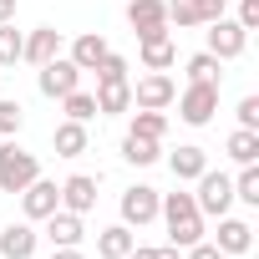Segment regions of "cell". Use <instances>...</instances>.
I'll return each instance as SVG.
<instances>
[{"mask_svg": "<svg viewBox=\"0 0 259 259\" xmlns=\"http://www.w3.org/2000/svg\"><path fill=\"white\" fill-rule=\"evenodd\" d=\"M46 224V239H51V249H66V244H81L87 239V229H81V213H66V208H56L51 219H41Z\"/></svg>", "mask_w": 259, "mask_h": 259, "instance_id": "cell-16", "label": "cell"}, {"mask_svg": "<svg viewBox=\"0 0 259 259\" xmlns=\"http://www.w3.org/2000/svg\"><path fill=\"white\" fill-rule=\"evenodd\" d=\"M127 133H138V138H153V143H163L168 138V117L163 112H133V127H127Z\"/></svg>", "mask_w": 259, "mask_h": 259, "instance_id": "cell-25", "label": "cell"}, {"mask_svg": "<svg viewBox=\"0 0 259 259\" xmlns=\"http://www.w3.org/2000/svg\"><path fill=\"white\" fill-rule=\"evenodd\" d=\"M219 56H208V51H198V56H188V81H219Z\"/></svg>", "mask_w": 259, "mask_h": 259, "instance_id": "cell-29", "label": "cell"}, {"mask_svg": "<svg viewBox=\"0 0 259 259\" xmlns=\"http://www.w3.org/2000/svg\"><path fill=\"white\" fill-rule=\"evenodd\" d=\"M213 244H219L229 259H234V254H249V249H254V229H249L244 219L224 213V219H219V234H213Z\"/></svg>", "mask_w": 259, "mask_h": 259, "instance_id": "cell-15", "label": "cell"}, {"mask_svg": "<svg viewBox=\"0 0 259 259\" xmlns=\"http://www.w3.org/2000/svg\"><path fill=\"white\" fill-rule=\"evenodd\" d=\"M224 153L244 168V163H259V133H249V127H234L229 133V143H224Z\"/></svg>", "mask_w": 259, "mask_h": 259, "instance_id": "cell-23", "label": "cell"}, {"mask_svg": "<svg viewBox=\"0 0 259 259\" xmlns=\"http://www.w3.org/2000/svg\"><path fill=\"white\" fill-rule=\"evenodd\" d=\"M158 219L168 224V244H173V249H188V244L203 239V213H198L193 193H183V188L158 198Z\"/></svg>", "mask_w": 259, "mask_h": 259, "instance_id": "cell-1", "label": "cell"}, {"mask_svg": "<svg viewBox=\"0 0 259 259\" xmlns=\"http://www.w3.org/2000/svg\"><path fill=\"white\" fill-rule=\"evenodd\" d=\"M244 31H259V0H239V16H234Z\"/></svg>", "mask_w": 259, "mask_h": 259, "instance_id": "cell-36", "label": "cell"}, {"mask_svg": "<svg viewBox=\"0 0 259 259\" xmlns=\"http://www.w3.org/2000/svg\"><path fill=\"white\" fill-rule=\"evenodd\" d=\"M21 127H26V107L16 97H0V138H21Z\"/></svg>", "mask_w": 259, "mask_h": 259, "instance_id": "cell-27", "label": "cell"}, {"mask_svg": "<svg viewBox=\"0 0 259 259\" xmlns=\"http://www.w3.org/2000/svg\"><path fill=\"white\" fill-rule=\"evenodd\" d=\"M163 6H168V26H178V31L198 26V11H193V0H163Z\"/></svg>", "mask_w": 259, "mask_h": 259, "instance_id": "cell-31", "label": "cell"}, {"mask_svg": "<svg viewBox=\"0 0 259 259\" xmlns=\"http://www.w3.org/2000/svg\"><path fill=\"white\" fill-rule=\"evenodd\" d=\"M138 244V234L127 229V224H112V229H97V254L102 259H127Z\"/></svg>", "mask_w": 259, "mask_h": 259, "instance_id": "cell-20", "label": "cell"}, {"mask_svg": "<svg viewBox=\"0 0 259 259\" xmlns=\"http://www.w3.org/2000/svg\"><path fill=\"white\" fill-rule=\"evenodd\" d=\"M122 158L133 163V168H153V163L163 158V143H153V138H138V133H127V138H122Z\"/></svg>", "mask_w": 259, "mask_h": 259, "instance_id": "cell-22", "label": "cell"}, {"mask_svg": "<svg viewBox=\"0 0 259 259\" xmlns=\"http://www.w3.org/2000/svg\"><path fill=\"white\" fill-rule=\"evenodd\" d=\"M97 117H117V112H133V81H97Z\"/></svg>", "mask_w": 259, "mask_h": 259, "instance_id": "cell-17", "label": "cell"}, {"mask_svg": "<svg viewBox=\"0 0 259 259\" xmlns=\"http://www.w3.org/2000/svg\"><path fill=\"white\" fill-rule=\"evenodd\" d=\"M127 26H133L138 36L168 31V6L163 0H127Z\"/></svg>", "mask_w": 259, "mask_h": 259, "instance_id": "cell-13", "label": "cell"}, {"mask_svg": "<svg viewBox=\"0 0 259 259\" xmlns=\"http://www.w3.org/2000/svg\"><path fill=\"white\" fill-rule=\"evenodd\" d=\"M193 183H198L193 203H198V213H203V219H224V213L234 208V178H229V173H219V168H203Z\"/></svg>", "mask_w": 259, "mask_h": 259, "instance_id": "cell-3", "label": "cell"}, {"mask_svg": "<svg viewBox=\"0 0 259 259\" xmlns=\"http://www.w3.org/2000/svg\"><path fill=\"white\" fill-rule=\"evenodd\" d=\"M16 6L21 0H0V21H16Z\"/></svg>", "mask_w": 259, "mask_h": 259, "instance_id": "cell-38", "label": "cell"}, {"mask_svg": "<svg viewBox=\"0 0 259 259\" xmlns=\"http://www.w3.org/2000/svg\"><path fill=\"white\" fill-rule=\"evenodd\" d=\"M51 56H61V31H56V26H36V31L26 36V46H21V61L46 66Z\"/></svg>", "mask_w": 259, "mask_h": 259, "instance_id": "cell-14", "label": "cell"}, {"mask_svg": "<svg viewBox=\"0 0 259 259\" xmlns=\"http://www.w3.org/2000/svg\"><path fill=\"white\" fill-rule=\"evenodd\" d=\"M168 168H173V178H178V183H193V178L208 168V153H203L198 143H183L178 153H168Z\"/></svg>", "mask_w": 259, "mask_h": 259, "instance_id": "cell-19", "label": "cell"}, {"mask_svg": "<svg viewBox=\"0 0 259 259\" xmlns=\"http://www.w3.org/2000/svg\"><path fill=\"white\" fill-rule=\"evenodd\" d=\"M173 102H178V117L188 127H208L213 112H219V81H188Z\"/></svg>", "mask_w": 259, "mask_h": 259, "instance_id": "cell-4", "label": "cell"}, {"mask_svg": "<svg viewBox=\"0 0 259 259\" xmlns=\"http://www.w3.org/2000/svg\"><path fill=\"white\" fill-rule=\"evenodd\" d=\"M61 112H66V122H92V117H97V97L76 87V92L61 97Z\"/></svg>", "mask_w": 259, "mask_h": 259, "instance_id": "cell-24", "label": "cell"}, {"mask_svg": "<svg viewBox=\"0 0 259 259\" xmlns=\"http://www.w3.org/2000/svg\"><path fill=\"white\" fill-rule=\"evenodd\" d=\"M158 198H163L158 188H148V183H133V188L122 193V203H117V208H122V224H127V229H143V224H153V219H158Z\"/></svg>", "mask_w": 259, "mask_h": 259, "instance_id": "cell-9", "label": "cell"}, {"mask_svg": "<svg viewBox=\"0 0 259 259\" xmlns=\"http://www.w3.org/2000/svg\"><path fill=\"white\" fill-rule=\"evenodd\" d=\"M92 71H97V81H127V56L107 51V56H102V61H97Z\"/></svg>", "mask_w": 259, "mask_h": 259, "instance_id": "cell-30", "label": "cell"}, {"mask_svg": "<svg viewBox=\"0 0 259 259\" xmlns=\"http://www.w3.org/2000/svg\"><path fill=\"white\" fill-rule=\"evenodd\" d=\"M234 198L249 203V208H259V163H244V168H239V178H234Z\"/></svg>", "mask_w": 259, "mask_h": 259, "instance_id": "cell-26", "label": "cell"}, {"mask_svg": "<svg viewBox=\"0 0 259 259\" xmlns=\"http://www.w3.org/2000/svg\"><path fill=\"white\" fill-rule=\"evenodd\" d=\"M127 259H183V249H173V244H163V249H148V244H133V254Z\"/></svg>", "mask_w": 259, "mask_h": 259, "instance_id": "cell-33", "label": "cell"}, {"mask_svg": "<svg viewBox=\"0 0 259 259\" xmlns=\"http://www.w3.org/2000/svg\"><path fill=\"white\" fill-rule=\"evenodd\" d=\"M173 97H178V81H173L168 71H148V76L133 87V107H143V112H168Z\"/></svg>", "mask_w": 259, "mask_h": 259, "instance_id": "cell-7", "label": "cell"}, {"mask_svg": "<svg viewBox=\"0 0 259 259\" xmlns=\"http://www.w3.org/2000/svg\"><path fill=\"white\" fill-rule=\"evenodd\" d=\"M51 259H87L81 244H66V249H51Z\"/></svg>", "mask_w": 259, "mask_h": 259, "instance_id": "cell-37", "label": "cell"}, {"mask_svg": "<svg viewBox=\"0 0 259 259\" xmlns=\"http://www.w3.org/2000/svg\"><path fill=\"white\" fill-rule=\"evenodd\" d=\"M51 148H56V158H81L87 153V122H56Z\"/></svg>", "mask_w": 259, "mask_h": 259, "instance_id": "cell-21", "label": "cell"}, {"mask_svg": "<svg viewBox=\"0 0 259 259\" xmlns=\"http://www.w3.org/2000/svg\"><path fill=\"white\" fill-rule=\"evenodd\" d=\"M138 56H143V71H168V66L178 61L173 31H153V36H138Z\"/></svg>", "mask_w": 259, "mask_h": 259, "instance_id": "cell-10", "label": "cell"}, {"mask_svg": "<svg viewBox=\"0 0 259 259\" xmlns=\"http://www.w3.org/2000/svg\"><path fill=\"white\" fill-rule=\"evenodd\" d=\"M81 76H87V71H76L71 56H51L46 66H36V87H41V97H51V102H61L66 92H76Z\"/></svg>", "mask_w": 259, "mask_h": 259, "instance_id": "cell-5", "label": "cell"}, {"mask_svg": "<svg viewBox=\"0 0 259 259\" xmlns=\"http://www.w3.org/2000/svg\"><path fill=\"white\" fill-rule=\"evenodd\" d=\"M61 208L87 219V213L97 208V178H92V173H71V178L61 183Z\"/></svg>", "mask_w": 259, "mask_h": 259, "instance_id": "cell-12", "label": "cell"}, {"mask_svg": "<svg viewBox=\"0 0 259 259\" xmlns=\"http://www.w3.org/2000/svg\"><path fill=\"white\" fill-rule=\"evenodd\" d=\"M107 51H112V46L102 41V31H81V36L71 41V51H66V56H71V66H76V71H92Z\"/></svg>", "mask_w": 259, "mask_h": 259, "instance_id": "cell-18", "label": "cell"}, {"mask_svg": "<svg viewBox=\"0 0 259 259\" xmlns=\"http://www.w3.org/2000/svg\"><path fill=\"white\" fill-rule=\"evenodd\" d=\"M244 46H249V31L239 26V21H229V16H219V21H208V56H219V61H234V56H244Z\"/></svg>", "mask_w": 259, "mask_h": 259, "instance_id": "cell-6", "label": "cell"}, {"mask_svg": "<svg viewBox=\"0 0 259 259\" xmlns=\"http://www.w3.org/2000/svg\"><path fill=\"white\" fill-rule=\"evenodd\" d=\"M21 46H26V36L16 31V21H0V66H16Z\"/></svg>", "mask_w": 259, "mask_h": 259, "instance_id": "cell-28", "label": "cell"}, {"mask_svg": "<svg viewBox=\"0 0 259 259\" xmlns=\"http://www.w3.org/2000/svg\"><path fill=\"white\" fill-rule=\"evenodd\" d=\"M183 254H188V259H229V254H224V249H219L213 239H198V244H188Z\"/></svg>", "mask_w": 259, "mask_h": 259, "instance_id": "cell-35", "label": "cell"}, {"mask_svg": "<svg viewBox=\"0 0 259 259\" xmlns=\"http://www.w3.org/2000/svg\"><path fill=\"white\" fill-rule=\"evenodd\" d=\"M31 178H41L36 153H26L16 138H0V193H21Z\"/></svg>", "mask_w": 259, "mask_h": 259, "instance_id": "cell-2", "label": "cell"}, {"mask_svg": "<svg viewBox=\"0 0 259 259\" xmlns=\"http://www.w3.org/2000/svg\"><path fill=\"white\" fill-rule=\"evenodd\" d=\"M239 127L259 133V97H244V102H239Z\"/></svg>", "mask_w": 259, "mask_h": 259, "instance_id": "cell-34", "label": "cell"}, {"mask_svg": "<svg viewBox=\"0 0 259 259\" xmlns=\"http://www.w3.org/2000/svg\"><path fill=\"white\" fill-rule=\"evenodd\" d=\"M56 208H61V183H51V178H31V183L21 188V213H26L31 224L51 219Z\"/></svg>", "mask_w": 259, "mask_h": 259, "instance_id": "cell-8", "label": "cell"}, {"mask_svg": "<svg viewBox=\"0 0 259 259\" xmlns=\"http://www.w3.org/2000/svg\"><path fill=\"white\" fill-rule=\"evenodd\" d=\"M36 244H41V234H36V224H31V219L0 229V259H31V254H36Z\"/></svg>", "mask_w": 259, "mask_h": 259, "instance_id": "cell-11", "label": "cell"}, {"mask_svg": "<svg viewBox=\"0 0 259 259\" xmlns=\"http://www.w3.org/2000/svg\"><path fill=\"white\" fill-rule=\"evenodd\" d=\"M193 11H198V26H208V21L229 16V0H193Z\"/></svg>", "mask_w": 259, "mask_h": 259, "instance_id": "cell-32", "label": "cell"}]
</instances>
